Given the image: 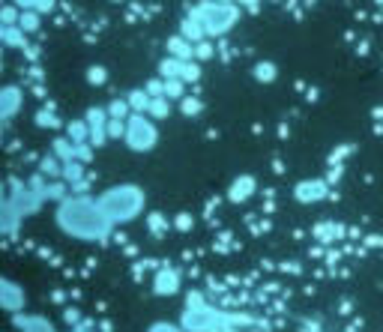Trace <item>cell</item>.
Listing matches in <instances>:
<instances>
[{"instance_id":"cell-1","label":"cell","mask_w":383,"mask_h":332,"mask_svg":"<svg viewBox=\"0 0 383 332\" xmlns=\"http://www.w3.org/2000/svg\"><path fill=\"white\" fill-rule=\"evenodd\" d=\"M58 225L63 234H69L75 240H105L108 230H111V221L102 213V207L93 198H66V201L58 207Z\"/></svg>"},{"instance_id":"cell-2","label":"cell","mask_w":383,"mask_h":332,"mask_svg":"<svg viewBox=\"0 0 383 332\" xmlns=\"http://www.w3.org/2000/svg\"><path fill=\"white\" fill-rule=\"evenodd\" d=\"M99 207H102V213L108 216L111 225H126V221L138 219L141 209H144V192L138 186L132 183H123V186H111L108 192L99 195Z\"/></svg>"},{"instance_id":"cell-3","label":"cell","mask_w":383,"mask_h":332,"mask_svg":"<svg viewBox=\"0 0 383 332\" xmlns=\"http://www.w3.org/2000/svg\"><path fill=\"white\" fill-rule=\"evenodd\" d=\"M236 9L231 4H216V0H210V4H201L192 9V18H198L201 30H204V36H222V33H228L234 25H236Z\"/></svg>"},{"instance_id":"cell-4","label":"cell","mask_w":383,"mask_h":332,"mask_svg":"<svg viewBox=\"0 0 383 332\" xmlns=\"http://www.w3.org/2000/svg\"><path fill=\"white\" fill-rule=\"evenodd\" d=\"M156 138H159V132H156V126L150 123L147 114H129L126 120V144L132 150H153L156 147Z\"/></svg>"},{"instance_id":"cell-5","label":"cell","mask_w":383,"mask_h":332,"mask_svg":"<svg viewBox=\"0 0 383 332\" xmlns=\"http://www.w3.org/2000/svg\"><path fill=\"white\" fill-rule=\"evenodd\" d=\"M0 308H6V312H21L25 308V291L6 275H0Z\"/></svg>"},{"instance_id":"cell-6","label":"cell","mask_w":383,"mask_h":332,"mask_svg":"<svg viewBox=\"0 0 383 332\" xmlns=\"http://www.w3.org/2000/svg\"><path fill=\"white\" fill-rule=\"evenodd\" d=\"M162 75L165 78H180V81H195L198 78V63H189V60H177V57H168L162 63Z\"/></svg>"},{"instance_id":"cell-7","label":"cell","mask_w":383,"mask_h":332,"mask_svg":"<svg viewBox=\"0 0 383 332\" xmlns=\"http://www.w3.org/2000/svg\"><path fill=\"white\" fill-rule=\"evenodd\" d=\"M21 108V90L18 87H0V123L15 117Z\"/></svg>"},{"instance_id":"cell-8","label":"cell","mask_w":383,"mask_h":332,"mask_svg":"<svg viewBox=\"0 0 383 332\" xmlns=\"http://www.w3.org/2000/svg\"><path fill=\"white\" fill-rule=\"evenodd\" d=\"M105 120H108V111L105 108H90L87 111V126L93 132V144H105Z\"/></svg>"},{"instance_id":"cell-9","label":"cell","mask_w":383,"mask_h":332,"mask_svg":"<svg viewBox=\"0 0 383 332\" xmlns=\"http://www.w3.org/2000/svg\"><path fill=\"white\" fill-rule=\"evenodd\" d=\"M168 51H171V57H177V60H189L192 54H195V46H189V39H183V36H174L168 42Z\"/></svg>"},{"instance_id":"cell-10","label":"cell","mask_w":383,"mask_h":332,"mask_svg":"<svg viewBox=\"0 0 383 332\" xmlns=\"http://www.w3.org/2000/svg\"><path fill=\"white\" fill-rule=\"evenodd\" d=\"M177 291V272L174 270H162L156 275V293H174Z\"/></svg>"},{"instance_id":"cell-11","label":"cell","mask_w":383,"mask_h":332,"mask_svg":"<svg viewBox=\"0 0 383 332\" xmlns=\"http://www.w3.org/2000/svg\"><path fill=\"white\" fill-rule=\"evenodd\" d=\"M18 326L25 329V332H54V326L51 324H45L42 317H18Z\"/></svg>"},{"instance_id":"cell-12","label":"cell","mask_w":383,"mask_h":332,"mask_svg":"<svg viewBox=\"0 0 383 332\" xmlns=\"http://www.w3.org/2000/svg\"><path fill=\"white\" fill-rule=\"evenodd\" d=\"M18 27L25 30V33H36L39 30V13H21Z\"/></svg>"},{"instance_id":"cell-13","label":"cell","mask_w":383,"mask_h":332,"mask_svg":"<svg viewBox=\"0 0 383 332\" xmlns=\"http://www.w3.org/2000/svg\"><path fill=\"white\" fill-rule=\"evenodd\" d=\"M162 90H165V99H180V96H183V81H180V78H165Z\"/></svg>"},{"instance_id":"cell-14","label":"cell","mask_w":383,"mask_h":332,"mask_svg":"<svg viewBox=\"0 0 383 332\" xmlns=\"http://www.w3.org/2000/svg\"><path fill=\"white\" fill-rule=\"evenodd\" d=\"M255 75H257L261 81H273V78H276V66H273V63H257V66H255Z\"/></svg>"},{"instance_id":"cell-15","label":"cell","mask_w":383,"mask_h":332,"mask_svg":"<svg viewBox=\"0 0 383 332\" xmlns=\"http://www.w3.org/2000/svg\"><path fill=\"white\" fill-rule=\"evenodd\" d=\"M87 81H90V84H102V81H105V69H102V66H90Z\"/></svg>"},{"instance_id":"cell-16","label":"cell","mask_w":383,"mask_h":332,"mask_svg":"<svg viewBox=\"0 0 383 332\" xmlns=\"http://www.w3.org/2000/svg\"><path fill=\"white\" fill-rule=\"evenodd\" d=\"M168 111V102L165 99H150V114H156V117H162Z\"/></svg>"},{"instance_id":"cell-17","label":"cell","mask_w":383,"mask_h":332,"mask_svg":"<svg viewBox=\"0 0 383 332\" xmlns=\"http://www.w3.org/2000/svg\"><path fill=\"white\" fill-rule=\"evenodd\" d=\"M13 6H18L21 13H36V0H13Z\"/></svg>"},{"instance_id":"cell-18","label":"cell","mask_w":383,"mask_h":332,"mask_svg":"<svg viewBox=\"0 0 383 332\" xmlns=\"http://www.w3.org/2000/svg\"><path fill=\"white\" fill-rule=\"evenodd\" d=\"M84 132H87V120H84V123H69V135H72V138L81 141Z\"/></svg>"},{"instance_id":"cell-19","label":"cell","mask_w":383,"mask_h":332,"mask_svg":"<svg viewBox=\"0 0 383 332\" xmlns=\"http://www.w3.org/2000/svg\"><path fill=\"white\" fill-rule=\"evenodd\" d=\"M150 332H183V329L174 326V324H165V320H162V324H153Z\"/></svg>"},{"instance_id":"cell-20","label":"cell","mask_w":383,"mask_h":332,"mask_svg":"<svg viewBox=\"0 0 383 332\" xmlns=\"http://www.w3.org/2000/svg\"><path fill=\"white\" fill-rule=\"evenodd\" d=\"M54 6V0H36V13L42 15V13H48V9Z\"/></svg>"},{"instance_id":"cell-21","label":"cell","mask_w":383,"mask_h":332,"mask_svg":"<svg viewBox=\"0 0 383 332\" xmlns=\"http://www.w3.org/2000/svg\"><path fill=\"white\" fill-rule=\"evenodd\" d=\"M243 4H249V6H252V4H255V0H243Z\"/></svg>"}]
</instances>
